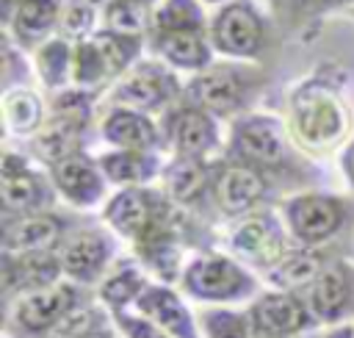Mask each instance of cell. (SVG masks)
Listing matches in <instances>:
<instances>
[{
	"instance_id": "obj_1",
	"label": "cell",
	"mask_w": 354,
	"mask_h": 338,
	"mask_svg": "<svg viewBox=\"0 0 354 338\" xmlns=\"http://www.w3.org/2000/svg\"><path fill=\"white\" fill-rule=\"evenodd\" d=\"M86 299L72 283L22 294L6 313V338H47Z\"/></svg>"
},
{
	"instance_id": "obj_2",
	"label": "cell",
	"mask_w": 354,
	"mask_h": 338,
	"mask_svg": "<svg viewBox=\"0 0 354 338\" xmlns=\"http://www.w3.org/2000/svg\"><path fill=\"white\" fill-rule=\"evenodd\" d=\"M180 283L188 296H194L199 302H216V305L241 302L257 291L254 277L241 263H235L232 258H224V255L194 258L185 266Z\"/></svg>"
},
{
	"instance_id": "obj_3",
	"label": "cell",
	"mask_w": 354,
	"mask_h": 338,
	"mask_svg": "<svg viewBox=\"0 0 354 338\" xmlns=\"http://www.w3.org/2000/svg\"><path fill=\"white\" fill-rule=\"evenodd\" d=\"M254 338H293L315 332V319L307 299L296 291H266L249 308Z\"/></svg>"
},
{
	"instance_id": "obj_4",
	"label": "cell",
	"mask_w": 354,
	"mask_h": 338,
	"mask_svg": "<svg viewBox=\"0 0 354 338\" xmlns=\"http://www.w3.org/2000/svg\"><path fill=\"white\" fill-rule=\"evenodd\" d=\"M105 222L124 238L144 241L152 233H158L163 224H169V208L166 202L141 186L122 188L116 197L108 199L105 205Z\"/></svg>"
},
{
	"instance_id": "obj_5",
	"label": "cell",
	"mask_w": 354,
	"mask_h": 338,
	"mask_svg": "<svg viewBox=\"0 0 354 338\" xmlns=\"http://www.w3.org/2000/svg\"><path fill=\"white\" fill-rule=\"evenodd\" d=\"M285 219L290 233L304 247H318L332 238L346 222V205L329 194H299L290 197L285 205Z\"/></svg>"
},
{
	"instance_id": "obj_6",
	"label": "cell",
	"mask_w": 354,
	"mask_h": 338,
	"mask_svg": "<svg viewBox=\"0 0 354 338\" xmlns=\"http://www.w3.org/2000/svg\"><path fill=\"white\" fill-rule=\"evenodd\" d=\"M307 308L315 324L337 327L348 324L346 319L354 313V269L343 260H332L304 291Z\"/></svg>"
},
{
	"instance_id": "obj_7",
	"label": "cell",
	"mask_w": 354,
	"mask_h": 338,
	"mask_svg": "<svg viewBox=\"0 0 354 338\" xmlns=\"http://www.w3.org/2000/svg\"><path fill=\"white\" fill-rule=\"evenodd\" d=\"M346 130V114L340 103L326 91H310L296 103L293 111V133L310 150H324L340 141Z\"/></svg>"
},
{
	"instance_id": "obj_8",
	"label": "cell",
	"mask_w": 354,
	"mask_h": 338,
	"mask_svg": "<svg viewBox=\"0 0 354 338\" xmlns=\"http://www.w3.org/2000/svg\"><path fill=\"white\" fill-rule=\"evenodd\" d=\"M232 155L238 163L252 169H279L288 161V147L282 130L274 119L249 116L232 130Z\"/></svg>"
},
{
	"instance_id": "obj_9",
	"label": "cell",
	"mask_w": 354,
	"mask_h": 338,
	"mask_svg": "<svg viewBox=\"0 0 354 338\" xmlns=\"http://www.w3.org/2000/svg\"><path fill=\"white\" fill-rule=\"evenodd\" d=\"M232 252L254 266L271 269L279 263L288 252L282 224L274 219V213H252L246 216L230 235Z\"/></svg>"
},
{
	"instance_id": "obj_10",
	"label": "cell",
	"mask_w": 354,
	"mask_h": 338,
	"mask_svg": "<svg viewBox=\"0 0 354 338\" xmlns=\"http://www.w3.org/2000/svg\"><path fill=\"white\" fill-rule=\"evenodd\" d=\"M133 308L138 316H144L147 321H152L158 330H163L171 338H202L199 321L169 285L149 283Z\"/></svg>"
},
{
	"instance_id": "obj_11",
	"label": "cell",
	"mask_w": 354,
	"mask_h": 338,
	"mask_svg": "<svg viewBox=\"0 0 354 338\" xmlns=\"http://www.w3.org/2000/svg\"><path fill=\"white\" fill-rule=\"evenodd\" d=\"M0 194H3V208L6 213L28 216L39 213L50 202V188L47 183L28 169L25 158L6 152L3 155V180H0Z\"/></svg>"
},
{
	"instance_id": "obj_12",
	"label": "cell",
	"mask_w": 354,
	"mask_h": 338,
	"mask_svg": "<svg viewBox=\"0 0 354 338\" xmlns=\"http://www.w3.org/2000/svg\"><path fill=\"white\" fill-rule=\"evenodd\" d=\"M58 258H61L64 274L72 283L88 285L105 274L111 260V241L97 230H83L64 241Z\"/></svg>"
},
{
	"instance_id": "obj_13",
	"label": "cell",
	"mask_w": 354,
	"mask_h": 338,
	"mask_svg": "<svg viewBox=\"0 0 354 338\" xmlns=\"http://www.w3.org/2000/svg\"><path fill=\"white\" fill-rule=\"evenodd\" d=\"M64 274L61 258L55 252H22L8 255L3 252V288L6 296L30 294L39 288H50Z\"/></svg>"
},
{
	"instance_id": "obj_14",
	"label": "cell",
	"mask_w": 354,
	"mask_h": 338,
	"mask_svg": "<svg viewBox=\"0 0 354 338\" xmlns=\"http://www.w3.org/2000/svg\"><path fill=\"white\" fill-rule=\"evenodd\" d=\"M64 224L53 213H28L6 222L3 230V252L22 255V252H55L61 244Z\"/></svg>"
},
{
	"instance_id": "obj_15",
	"label": "cell",
	"mask_w": 354,
	"mask_h": 338,
	"mask_svg": "<svg viewBox=\"0 0 354 338\" xmlns=\"http://www.w3.org/2000/svg\"><path fill=\"white\" fill-rule=\"evenodd\" d=\"M213 42L230 55H254L263 42V25L249 6L232 3L218 11L213 25Z\"/></svg>"
},
{
	"instance_id": "obj_16",
	"label": "cell",
	"mask_w": 354,
	"mask_h": 338,
	"mask_svg": "<svg viewBox=\"0 0 354 338\" xmlns=\"http://www.w3.org/2000/svg\"><path fill=\"white\" fill-rule=\"evenodd\" d=\"M266 197V177L263 172L246 163H227L216 177V202L224 213L238 216L249 213Z\"/></svg>"
},
{
	"instance_id": "obj_17",
	"label": "cell",
	"mask_w": 354,
	"mask_h": 338,
	"mask_svg": "<svg viewBox=\"0 0 354 338\" xmlns=\"http://www.w3.org/2000/svg\"><path fill=\"white\" fill-rule=\"evenodd\" d=\"M55 188L72 202V205H94L105 191V175L97 163H91L83 155H69L50 166Z\"/></svg>"
},
{
	"instance_id": "obj_18",
	"label": "cell",
	"mask_w": 354,
	"mask_h": 338,
	"mask_svg": "<svg viewBox=\"0 0 354 338\" xmlns=\"http://www.w3.org/2000/svg\"><path fill=\"white\" fill-rule=\"evenodd\" d=\"M171 144L180 158H202L216 147V125L202 108H183L171 116Z\"/></svg>"
},
{
	"instance_id": "obj_19",
	"label": "cell",
	"mask_w": 354,
	"mask_h": 338,
	"mask_svg": "<svg viewBox=\"0 0 354 338\" xmlns=\"http://www.w3.org/2000/svg\"><path fill=\"white\" fill-rule=\"evenodd\" d=\"M326 260L313 247L304 249H288L279 263L268 269V283L277 285V291H307L313 280L324 272Z\"/></svg>"
},
{
	"instance_id": "obj_20",
	"label": "cell",
	"mask_w": 354,
	"mask_h": 338,
	"mask_svg": "<svg viewBox=\"0 0 354 338\" xmlns=\"http://www.w3.org/2000/svg\"><path fill=\"white\" fill-rule=\"evenodd\" d=\"M102 133L119 150H136V152H149L158 141L155 125L133 108H119V111L108 114V119L102 125Z\"/></svg>"
},
{
	"instance_id": "obj_21",
	"label": "cell",
	"mask_w": 354,
	"mask_h": 338,
	"mask_svg": "<svg viewBox=\"0 0 354 338\" xmlns=\"http://www.w3.org/2000/svg\"><path fill=\"white\" fill-rule=\"evenodd\" d=\"M169 75L155 64H144L116 89V100L130 108H158L169 97Z\"/></svg>"
},
{
	"instance_id": "obj_22",
	"label": "cell",
	"mask_w": 354,
	"mask_h": 338,
	"mask_svg": "<svg viewBox=\"0 0 354 338\" xmlns=\"http://www.w3.org/2000/svg\"><path fill=\"white\" fill-rule=\"evenodd\" d=\"M80 130H83V119H80L77 114H72V111L55 114V116L44 125V130L39 133V139H36V152H39L41 158H47L50 166L58 163V161H64V158H69V155H77Z\"/></svg>"
},
{
	"instance_id": "obj_23",
	"label": "cell",
	"mask_w": 354,
	"mask_h": 338,
	"mask_svg": "<svg viewBox=\"0 0 354 338\" xmlns=\"http://www.w3.org/2000/svg\"><path fill=\"white\" fill-rule=\"evenodd\" d=\"M188 97L194 105L216 114H227L241 103V86L230 72H210L199 75L188 86Z\"/></svg>"
},
{
	"instance_id": "obj_24",
	"label": "cell",
	"mask_w": 354,
	"mask_h": 338,
	"mask_svg": "<svg viewBox=\"0 0 354 338\" xmlns=\"http://www.w3.org/2000/svg\"><path fill=\"white\" fill-rule=\"evenodd\" d=\"M100 169L111 183H124L130 188V186L147 183L155 175L158 158L149 152H136V150H116L100 158Z\"/></svg>"
},
{
	"instance_id": "obj_25",
	"label": "cell",
	"mask_w": 354,
	"mask_h": 338,
	"mask_svg": "<svg viewBox=\"0 0 354 338\" xmlns=\"http://www.w3.org/2000/svg\"><path fill=\"white\" fill-rule=\"evenodd\" d=\"M163 180L171 199L188 205L199 199L202 191L207 188V166L202 163V158H174V163L166 166Z\"/></svg>"
},
{
	"instance_id": "obj_26",
	"label": "cell",
	"mask_w": 354,
	"mask_h": 338,
	"mask_svg": "<svg viewBox=\"0 0 354 338\" xmlns=\"http://www.w3.org/2000/svg\"><path fill=\"white\" fill-rule=\"evenodd\" d=\"M147 277L133 266V263H122L116 266L100 285V299L105 302V308L113 310H127L130 305H136V299L144 294L147 288Z\"/></svg>"
},
{
	"instance_id": "obj_27",
	"label": "cell",
	"mask_w": 354,
	"mask_h": 338,
	"mask_svg": "<svg viewBox=\"0 0 354 338\" xmlns=\"http://www.w3.org/2000/svg\"><path fill=\"white\" fill-rule=\"evenodd\" d=\"M199 332L202 338H254L249 310H232V308H207L199 313Z\"/></svg>"
},
{
	"instance_id": "obj_28",
	"label": "cell",
	"mask_w": 354,
	"mask_h": 338,
	"mask_svg": "<svg viewBox=\"0 0 354 338\" xmlns=\"http://www.w3.org/2000/svg\"><path fill=\"white\" fill-rule=\"evenodd\" d=\"M158 47L160 53L177 64V66H188L196 69L207 61V47L202 42L199 30H174V33H158Z\"/></svg>"
},
{
	"instance_id": "obj_29",
	"label": "cell",
	"mask_w": 354,
	"mask_h": 338,
	"mask_svg": "<svg viewBox=\"0 0 354 338\" xmlns=\"http://www.w3.org/2000/svg\"><path fill=\"white\" fill-rule=\"evenodd\" d=\"M55 17H58L55 0H19L14 28L25 39H36V36H41L53 28Z\"/></svg>"
},
{
	"instance_id": "obj_30",
	"label": "cell",
	"mask_w": 354,
	"mask_h": 338,
	"mask_svg": "<svg viewBox=\"0 0 354 338\" xmlns=\"http://www.w3.org/2000/svg\"><path fill=\"white\" fill-rule=\"evenodd\" d=\"M105 19H108L111 33L133 39L147 28L149 11H147L144 0H113L108 6V11H105Z\"/></svg>"
},
{
	"instance_id": "obj_31",
	"label": "cell",
	"mask_w": 354,
	"mask_h": 338,
	"mask_svg": "<svg viewBox=\"0 0 354 338\" xmlns=\"http://www.w3.org/2000/svg\"><path fill=\"white\" fill-rule=\"evenodd\" d=\"M6 122L14 133H28L41 122V105L30 91H11L6 97Z\"/></svg>"
},
{
	"instance_id": "obj_32",
	"label": "cell",
	"mask_w": 354,
	"mask_h": 338,
	"mask_svg": "<svg viewBox=\"0 0 354 338\" xmlns=\"http://www.w3.org/2000/svg\"><path fill=\"white\" fill-rule=\"evenodd\" d=\"M155 25L160 33H174V30H199L202 14L194 0H169L158 14Z\"/></svg>"
},
{
	"instance_id": "obj_33",
	"label": "cell",
	"mask_w": 354,
	"mask_h": 338,
	"mask_svg": "<svg viewBox=\"0 0 354 338\" xmlns=\"http://www.w3.org/2000/svg\"><path fill=\"white\" fill-rule=\"evenodd\" d=\"M75 75H77V80H83V83H97L100 78L111 75L108 61H105V55L100 53V47L94 44V39H91V42H80V47H77V53H75Z\"/></svg>"
},
{
	"instance_id": "obj_34",
	"label": "cell",
	"mask_w": 354,
	"mask_h": 338,
	"mask_svg": "<svg viewBox=\"0 0 354 338\" xmlns=\"http://www.w3.org/2000/svg\"><path fill=\"white\" fill-rule=\"evenodd\" d=\"M111 319H113L119 335H124V338H171L163 330H158L152 321L138 316L136 310H113Z\"/></svg>"
},
{
	"instance_id": "obj_35",
	"label": "cell",
	"mask_w": 354,
	"mask_h": 338,
	"mask_svg": "<svg viewBox=\"0 0 354 338\" xmlns=\"http://www.w3.org/2000/svg\"><path fill=\"white\" fill-rule=\"evenodd\" d=\"M41 72L47 75L50 83H61L66 78V69H69V47L64 42H53L41 50Z\"/></svg>"
},
{
	"instance_id": "obj_36",
	"label": "cell",
	"mask_w": 354,
	"mask_h": 338,
	"mask_svg": "<svg viewBox=\"0 0 354 338\" xmlns=\"http://www.w3.org/2000/svg\"><path fill=\"white\" fill-rule=\"evenodd\" d=\"M64 28L69 33H83L91 28V8L80 6V3H69L66 14H64Z\"/></svg>"
},
{
	"instance_id": "obj_37",
	"label": "cell",
	"mask_w": 354,
	"mask_h": 338,
	"mask_svg": "<svg viewBox=\"0 0 354 338\" xmlns=\"http://www.w3.org/2000/svg\"><path fill=\"white\" fill-rule=\"evenodd\" d=\"M119 335V330H116V324H113V319H108L105 324H100V327H94V330H88V332H83L80 338H116Z\"/></svg>"
},
{
	"instance_id": "obj_38",
	"label": "cell",
	"mask_w": 354,
	"mask_h": 338,
	"mask_svg": "<svg viewBox=\"0 0 354 338\" xmlns=\"http://www.w3.org/2000/svg\"><path fill=\"white\" fill-rule=\"evenodd\" d=\"M343 172H346V177H348V183H351V188H354V141L346 147V152H343Z\"/></svg>"
},
{
	"instance_id": "obj_39",
	"label": "cell",
	"mask_w": 354,
	"mask_h": 338,
	"mask_svg": "<svg viewBox=\"0 0 354 338\" xmlns=\"http://www.w3.org/2000/svg\"><path fill=\"white\" fill-rule=\"evenodd\" d=\"M324 338H354V324H337L324 332Z\"/></svg>"
},
{
	"instance_id": "obj_40",
	"label": "cell",
	"mask_w": 354,
	"mask_h": 338,
	"mask_svg": "<svg viewBox=\"0 0 354 338\" xmlns=\"http://www.w3.org/2000/svg\"><path fill=\"white\" fill-rule=\"evenodd\" d=\"M293 338H324V335H318V332H307V335H293Z\"/></svg>"
}]
</instances>
